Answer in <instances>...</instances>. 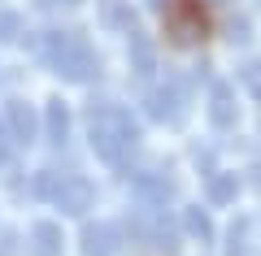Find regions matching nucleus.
Segmentation results:
<instances>
[{
	"label": "nucleus",
	"instance_id": "nucleus-12",
	"mask_svg": "<svg viewBox=\"0 0 261 256\" xmlns=\"http://www.w3.org/2000/svg\"><path fill=\"white\" fill-rule=\"evenodd\" d=\"M209 200H214V204L235 200V174H214V183H209Z\"/></svg>",
	"mask_w": 261,
	"mask_h": 256
},
{
	"label": "nucleus",
	"instance_id": "nucleus-11",
	"mask_svg": "<svg viewBox=\"0 0 261 256\" xmlns=\"http://www.w3.org/2000/svg\"><path fill=\"white\" fill-rule=\"evenodd\" d=\"M130 56H135V70L140 74H152V48L140 31H130Z\"/></svg>",
	"mask_w": 261,
	"mask_h": 256
},
{
	"label": "nucleus",
	"instance_id": "nucleus-20",
	"mask_svg": "<svg viewBox=\"0 0 261 256\" xmlns=\"http://www.w3.org/2000/svg\"><path fill=\"white\" fill-rule=\"evenodd\" d=\"M148 5H161V0H148Z\"/></svg>",
	"mask_w": 261,
	"mask_h": 256
},
{
	"label": "nucleus",
	"instance_id": "nucleus-7",
	"mask_svg": "<svg viewBox=\"0 0 261 256\" xmlns=\"http://www.w3.org/2000/svg\"><path fill=\"white\" fill-rule=\"evenodd\" d=\"M31 256H61V230L53 221H39L31 230Z\"/></svg>",
	"mask_w": 261,
	"mask_h": 256
},
{
	"label": "nucleus",
	"instance_id": "nucleus-4",
	"mask_svg": "<svg viewBox=\"0 0 261 256\" xmlns=\"http://www.w3.org/2000/svg\"><path fill=\"white\" fill-rule=\"evenodd\" d=\"M53 204L61 213H87L92 209V187H87V178H57V191H53Z\"/></svg>",
	"mask_w": 261,
	"mask_h": 256
},
{
	"label": "nucleus",
	"instance_id": "nucleus-2",
	"mask_svg": "<svg viewBox=\"0 0 261 256\" xmlns=\"http://www.w3.org/2000/svg\"><path fill=\"white\" fill-rule=\"evenodd\" d=\"M44 61L53 65L61 78H74V82H87L100 65H96V52L87 48L83 35H74V31H57V35L44 39Z\"/></svg>",
	"mask_w": 261,
	"mask_h": 256
},
{
	"label": "nucleus",
	"instance_id": "nucleus-1",
	"mask_svg": "<svg viewBox=\"0 0 261 256\" xmlns=\"http://www.w3.org/2000/svg\"><path fill=\"white\" fill-rule=\"evenodd\" d=\"M87 126H92V148H96V156L109 161V165H122V156L135 148V139H140V130H135V122H130V113L118 109V104H92Z\"/></svg>",
	"mask_w": 261,
	"mask_h": 256
},
{
	"label": "nucleus",
	"instance_id": "nucleus-9",
	"mask_svg": "<svg viewBox=\"0 0 261 256\" xmlns=\"http://www.w3.org/2000/svg\"><path fill=\"white\" fill-rule=\"evenodd\" d=\"M152 118H161V122H178V118H183V92H178V87L157 92V96H152Z\"/></svg>",
	"mask_w": 261,
	"mask_h": 256
},
{
	"label": "nucleus",
	"instance_id": "nucleus-10",
	"mask_svg": "<svg viewBox=\"0 0 261 256\" xmlns=\"http://www.w3.org/2000/svg\"><path fill=\"white\" fill-rule=\"evenodd\" d=\"M44 130H48V139H53V144H65V135H70V113H65L61 100L48 104V113H44Z\"/></svg>",
	"mask_w": 261,
	"mask_h": 256
},
{
	"label": "nucleus",
	"instance_id": "nucleus-13",
	"mask_svg": "<svg viewBox=\"0 0 261 256\" xmlns=\"http://www.w3.org/2000/svg\"><path fill=\"white\" fill-rule=\"evenodd\" d=\"M183 226H187V235H196V239H214V226H209V217L200 209H187L183 213Z\"/></svg>",
	"mask_w": 261,
	"mask_h": 256
},
{
	"label": "nucleus",
	"instance_id": "nucleus-15",
	"mask_svg": "<svg viewBox=\"0 0 261 256\" xmlns=\"http://www.w3.org/2000/svg\"><path fill=\"white\" fill-rule=\"evenodd\" d=\"M18 35H22V22H18V13H0V44H13Z\"/></svg>",
	"mask_w": 261,
	"mask_h": 256
},
{
	"label": "nucleus",
	"instance_id": "nucleus-19",
	"mask_svg": "<svg viewBox=\"0 0 261 256\" xmlns=\"http://www.w3.org/2000/svg\"><path fill=\"white\" fill-rule=\"evenodd\" d=\"M61 5H79V0H61Z\"/></svg>",
	"mask_w": 261,
	"mask_h": 256
},
{
	"label": "nucleus",
	"instance_id": "nucleus-16",
	"mask_svg": "<svg viewBox=\"0 0 261 256\" xmlns=\"http://www.w3.org/2000/svg\"><path fill=\"white\" fill-rule=\"evenodd\" d=\"M244 235H248V221H235V226H231V243H226V256H240L244 252Z\"/></svg>",
	"mask_w": 261,
	"mask_h": 256
},
{
	"label": "nucleus",
	"instance_id": "nucleus-3",
	"mask_svg": "<svg viewBox=\"0 0 261 256\" xmlns=\"http://www.w3.org/2000/svg\"><path fill=\"white\" fill-rule=\"evenodd\" d=\"M166 31H170V39H174L178 48L200 44V39L209 35V18H205V9H200V0H174L166 9Z\"/></svg>",
	"mask_w": 261,
	"mask_h": 256
},
{
	"label": "nucleus",
	"instance_id": "nucleus-5",
	"mask_svg": "<svg viewBox=\"0 0 261 256\" xmlns=\"http://www.w3.org/2000/svg\"><path fill=\"white\" fill-rule=\"evenodd\" d=\"M5 122H9L13 144H31V139L39 135V118H35V109H31L27 100H9V113H5Z\"/></svg>",
	"mask_w": 261,
	"mask_h": 256
},
{
	"label": "nucleus",
	"instance_id": "nucleus-6",
	"mask_svg": "<svg viewBox=\"0 0 261 256\" xmlns=\"http://www.w3.org/2000/svg\"><path fill=\"white\" fill-rule=\"evenodd\" d=\"M209 118H214L218 130L235 126V92L226 87V82H214V92H209Z\"/></svg>",
	"mask_w": 261,
	"mask_h": 256
},
{
	"label": "nucleus",
	"instance_id": "nucleus-18",
	"mask_svg": "<svg viewBox=\"0 0 261 256\" xmlns=\"http://www.w3.org/2000/svg\"><path fill=\"white\" fill-rule=\"evenodd\" d=\"M231 39H248V22H231Z\"/></svg>",
	"mask_w": 261,
	"mask_h": 256
},
{
	"label": "nucleus",
	"instance_id": "nucleus-8",
	"mask_svg": "<svg viewBox=\"0 0 261 256\" xmlns=\"http://www.w3.org/2000/svg\"><path fill=\"white\" fill-rule=\"evenodd\" d=\"M113 239H118V226H87L83 230V252L87 256H109L118 247Z\"/></svg>",
	"mask_w": 261,
	"mask_h": 256
},
{
	"label": "nucleus",
	"instance_id": "nucleus-17",
	"mask_svg": "<svg viewBox=\"0 0 261 256\" xmlns=\"http://www.w3.org/2000/svg\"><path fill=\"white\" fill-rule=\"evenodd\" d=\"M9 152H13V135H9V126L0 122V165L9 161Z\"/></svg>",
	"mask_w": 261,
	"mask_h": 256
},
{
	"label": "nucleus",
	"instance_id": "nucleus-14",
	"mask_svg": "<svg viewBox=\"0 0 261 256\" xmlns=\"http://www.w3.org/2000/svg\"><path fill=\"white\" fill-rule=\"evenodd\" d=\"M240 82L261 100V61H248V65H244V70H240Z\"/></svg>",
	"mask_w": 261,
	"mask_h": 256
}]
</instances>
